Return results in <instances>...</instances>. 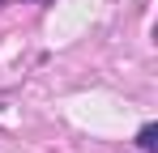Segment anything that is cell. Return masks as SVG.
<instances>
[{"label":"cell","mask_w":158,"mask_h":153,"mask_svg":"<svg viewBox=\"0 0 158 153\" xmlns=\"http://www.w3.org/2000/svg\"><path fill=\"white\" fill-rule=\"evenodd\" d=\"M154 136H158V124H145V128H141V132H137V145H141V149L150 153V149H154V145H158Z\"/></svg>","instance_id":"6da1fadb"}]
</instances>
